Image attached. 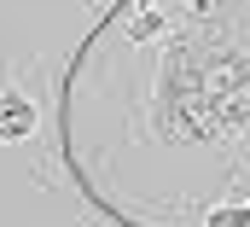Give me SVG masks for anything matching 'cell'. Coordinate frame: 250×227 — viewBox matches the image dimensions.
I'll return each mask as SVG.
<instances>
[{
  "label": "cell",
  "mask_w": 250,
  "mask_h": 227,
  "mask_svg": "<svg viewBox=\"0 0 250 227\" xmlns=\"http://www.w3.org/2000/svg\"><path fill=\"white\" fill-rule=\"evenodd\" d=\"M169 134L181 140H239L250 134V53L204 35L175 58L163 82Z\"/></svg>",
  "instance_id": "cell-1"
},
{
  "label": "cell",
  "mask_w": 250,
  "mask_h": 227,
  "mask_svg": "<svg viewBox=\"0 0 250 227\" xmlns=\"http://www.w3.org/2000/svg\"><path fill=\"white\" fill-rule=\"evenodd\" d=\"M47 128V70L41 58H12L0 64V146L29 152Z\"/></svg>",
  "instance_id": "cell-2"
},
{
  "label": "cell",
  "mask_w": 250,
  "mask_h": 227,
  "mask_svg": "<svg viewBox=\"0 0 250 227\" xmlns=\"http://www.w3.org/2000/svg\"><path fill=\"white\" fill-rule=\"evenodd\" d=\"M198 227H250V198H221Z\"/></svg>",
  "instance_id": "cell-3"
},
{
  "label": "cell",
  "mask_w": 250,
  "mask_h": 227,
  "mask_svg": "<svg viewBox=\"0 0 250 227\" xmlns=\"http://www.w3.org/2000/svg\"><path fill=\"white\" fill-rule=\"evenodd\" d=\"M82 6H87V12H99V6H111V0H82Z\"/></svg>",
  "instance_id": "cell-4"
}]
</instances>
